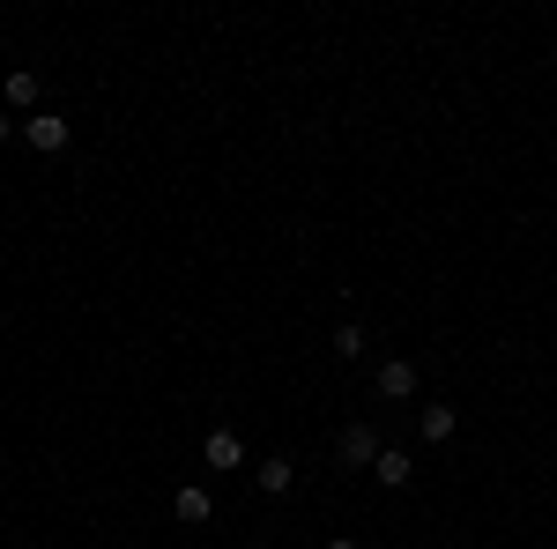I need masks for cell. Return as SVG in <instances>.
<instances>
[{
  "label": "cell",
  "mask_w": 557,
  "mask_h": 549,
  "mask_svg": "<svg viewBox=\"0 0 557 549\" xmlns=\"http://www.w3.org/2000/svg\"><path fill=\"white\" fill-rule=\"evenodd\" d=\"M290 483H298V467H290V461H260V490H268V498H283Z\"/></svg>",
  "instance_id": "9"
},
{
  "label": "cell",
  "mask_w": 557,
  "mask_h": 549,
  "mask_svg": "<svg viewBox=\"0 0 557 549\" xmlns=\"http://www.w3.org/2000/svg\"><path fill=\"white\" fill-rule=\"evenodd\" d=\"M327 549H357V542H327Z\"/></svg>",
  "instance_id": "12"
},
{
  "label": "cell",
  "mask_w": 557,
  "mask_h": 549,
  "mask_svg": "<svg viewBox=\"0 0 557 549\" xmlns=\"http://www.w3.org/2000/svg\"><path fill=\"white\" fill-rule=\"evenodd\" d=\"M417 394V364L409 357H386L380 364V401H409Z\"/></svg>",
  "instance_id": "3"
},
{
  "label": "cell",
  "mask_w": 557,
  "mask_h": 549,
  "mask_svg": "<svg viewBox=\"0 0 557 549\" xmlns=\"http://www.w3.org/2000/svg\"><path fill=\"white\" fill-rule=\"evenodd\" d=\"M8 104H15V112H30V104H38V75H30V67H15V75H8Z\"/></svg>",
  "instance_id": "8"
},
{
  "label": "cell",
  "mask_w": 557,
  "mask_h": 549,
  "mask_svg": "<svg viewBox=\"0 0 557 549\" xmlns=\"http://www.w3.org/2000/svg\"><path fill=\"white\" fill-rule=\"evenodd\" d=\"M335 453H343V467H372V461L386 453V446H380V431H372V423H349V431H343V446H335Z\"/></svg>",
  "instance_id": "2"
},
{
  "label": "cell",
  "mask_w": 557,
  "mask_h": 549,
  "mask_svg": "<svg viewBox=\"0 0 557 549\" xmlns=\"http://www.w3.org/2000/svg\"><path fill=\"white\" fill-rule=\"evenodd\" d=\"M23 141H30L38 157H60V149H67V120H60V112H30V120H23Z\"/></svg>",
  "instance_id": "1"
},
{
  "label": "cell",
  "mask_w": 557,
  "mask_h": 549,
  "mask_svg": "<svg viewBox=\"0 0 557 549\" xmlns=\"http://www.w3.org/2000/svg\"><path fill=\"white\" fill-rule=\"evenodd\" d=\"M454 423H461V416H454V409H446V401H431L424 416H417V431H424L431 446H446V438H454Z\"/></svg>",
  "instance_id": "5"
},
{
  "label": "cell",
  "mask_w": 557,
  "mask_h": 549,
  "mask_svg": "<svg viewBox=\"0 0 557 549\" xmlns=\"http://www.w3.org/2000/svg\"><path fill=\"white\" fill-rule=\"evenodd\" d=\"M172 512H178V520H194V527H201V520H209V512H215V498H209V490H201V483H186V490H178V498H172Z\"/></svg>",
  "instance_id": "4"
},
{
  "label": "cell",
  "mask_w": 557,
  "mask_h": 549,
  "mask_svg": "<svg viewBox=\"0 0 557 549\" xmlns=\"http://www.w3.org/2000/svg\"><path fill=\"white\" fill-rule=\"evenodd\" d=\"M372 475H380L386 490H401V483H409V475H417V467H409V453H394V446H386L380 461H372Z\"/></svg>",
  "instance_id": "7"
},
{
  "label": "cell",
  "mask_w": 557,
  "mask_h": 549,
  "mask_svg": "<svg viewBox=\"0 0 557 549\" xmlns=\"http://www.w3.org/2000/svg\"><path fill=\"white\" fill-rule=\"evenodd\" d=\"M335 357H364V327H335Z\"/></svg>",
  "instance_id": "10"
},
{
  "label": "cell",
  "mask_w": 557,
  "mask_h": 549,
  "mask_svg": "<svg viewBox=\"0 0 557 549\" xmlns=\"http://www.w3.org/2000/svg\"><path fill=\"white\" fill-rule=\"evenodd\" d=\"M8 134H15V120H8V112H0V141H8Z\"/></svg>",
  "instance_id": "11"
},
{
  "label": "cell",
  "mask_w": 557,
  "mask_h": 549,
  "mask_svg": "<svg viewBox=\"0 0 557 549\" xmlns=\"http://www.w3.org/2000/svg\"><path fill=\"white\" fill-rule=\"evenodd\" d=\"M238 461H246L238 431H209V467H238Z\"/></svg>",
  "instance_id": "6"
}]
</instances>
